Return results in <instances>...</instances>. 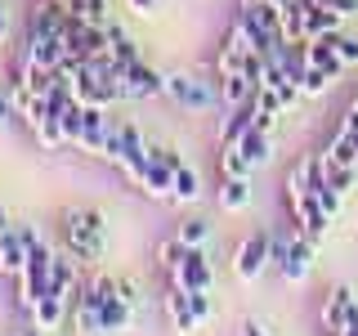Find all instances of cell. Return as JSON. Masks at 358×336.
Masks as SVG:
<instances>
[{
  "label": "cell",
  "mask_w": 358,
  "mask_h": 336,
  "mask_svg": "<svg viewBox=\"0 0 358 336\" xmlns=\"http://www.w3.org/2000/svg\"><path fill=\"white\" fill-rule=\"evenodd\" d=\"M108 246V220L103 211H67L63 216V251L81 265H94Z\"/></svg>",
  "instance_id": "obj_1"
},
{
  "label": "cell",
  "mask_w": 358,
  "mask_h": 336,
  "mask_svg": "<svg viewBox=\"0 0 358 336\" xmlns=\"http://www.w3.org/2000/svg\"><path fill=\"white\" fill-rule=\"evenodd\" d=\"M166 99L184 112H210L220 104V81L210 85V81H197V76H188V72H171L166 76Z\"/></svg>",
  "instance_id": "obj_2"
},
{
  "label": "cell",
  "mask_w": 358,
  "mask_h": 336,
  "mask_svg": "<svg viewBox=\"0 0 358 336\" xmlns=\"http://www.w3.org/2000/svg\"><path fill=\"white\" fill-rule=\"evenodd\" d=\"M268 265H273V233H264V229L251 233V238L238 246V255H233V274H238L242 283H255Z\"/></svg>",
  "instance_id": "obj_3"
},
{
  "label": "cell",
  "mask_w": 358,
  "mask_h": 336,
  "mask_svg": "<svg viewBox=\"0 0 358 336\" xmlns=\"http://www.w3.org/2000/svg\"><path fill=\"white\" fill-rule=\"evenodd\" d=\"M171 283L184 287V291H210V283H215V269H210L206 251L201 246H188V255L171 269Z\"/></svg>",
  "instance_id": "obj_4"
},
{
  "label": "cell",
  "mask_w": 358,
  "mask_h": 336,
  "mask_svg": "<svg viewBox=\"0 0 358 336\" xmlns=\"http://www.w3.org/2000/svg\"><path fill=\"white\" fill-rule=\"evenodd\" d=\"M72 296H63V291H45V296L36 300V309H31V328L36 332H63L67 323H72Z\"/></svg>",
  "instance_id": "obj_5"
},
{
  "label": "cell",
  "mask_w": 358,
  "mask_h": 336,
  "mask_svg": "<svg viewBox=\"0 0 358 336\" xmlns=\"http://www.w3.org/2000/svg\"><path fill=\"white\" fill-rule=\"evenodd\" d=\"M287 202H291V216H296V229L305 233L309 242H318L322 233L331 229V216L322 211V202L313 193H300V197H287Z\"/></svg>",
  "instance_id": "obj_6"
},
{
  "label": "cell",
  "mask_w": 358,
  "mask_h": 336,
  "mask_svg": "<svg viewBox=\"0 0 358 336\" xmlns=\"http://www.w3.org/2000/svg\"><path fill=\"white\" fill-rule=\"evenodd\" d=\"M309 269H313V242L296 229V233H291V242H287V255L278 260V274H282L287 283H305Z\"/></svg>",
  "instance_id": "obj_7"
},
{
  "label": "cell",
  "mask_w": 358,
  "mask_h": 336,
  "mask_svg": "<svg viewBox=\"0 0 358 336\" xmlns=\"http://www.w3.org/2000/svg\"><path fill=\"white\" fill-rule=\"evenodd\" d=\"M157 94H166V76L157 72V67H148V63H130L126 67V99H157Z\"/></svg>",
  "instance_id": "obj_8"
},
{
  "label": "cell",
  "mask_w": 358,
  "mask_h": 336,
  "mask_svg": "<svg viewBox=\"0 0 358 336\" xmlns=\"http://www.w3.org/2000/svg\"><path fill=\"white\" fill-rule=\"evenodd\" d=\"M354 291L350 287H331L327 291V300H322V328H327L331 336H341L345 332V323L354 318Z\"/></svg>",
  "instance_id": "obj_9"
},
{
  "label": "cell",
  "mask_w": 358,
  "mask_h": 336,
  "mask_svg": "<svg viewBox=\"0 0 358 336\" xmlns=\"http://www.w3.org/2000/svg\"><path fill=\"white\" fill-rule=\"evenodd\" d=\"M112 121H108V104H85V126H81V144L76 148L103 157V139H108Z\"/></svg>",
  "instance_id": "obj_10"
},
{
  "label": "cell",
  "mask_w": 358,
  "mask_h": 336,
  "mask_svg": "<svg viewBox=\"0 0 358 336\" xmlns=\"http://www.w3.org/2000/svg\"><path fill=\"white\" fill-rule=\"evenodd\" d=\"M22 265H27V242H22L18 224H5V229H0V274L18 278Z\"/></svg>",
  "instance_id": "obj_11"
},
{
  "label": "cell",
  "mask_w": 358,
  "mask_h": 336,
  "mask_svg": "<svg viewBox=\"0 0 358 336\" xmlns=\"http://www.w3.org/2000/svg\"><path fill=\"white\" fill-rule=\"evenodd\" d=\"M130 318H134V305L121 296V287H117V296H103V300H99V323H103V336L126 332Z\"/></svg>",
  "instance_id": "obj_12"
},
{
  "label": "cell",
  "mask_w": 358,
  "mask_h": 336,
  "mask_svg": "<svg viewBox=\"0 0 358 336\" xmlns=\"http://www.w3.org/2000/svg\"><path fill=\"white\" fill-rule=\"evenodd\" d=\"M327 184V175H322V153L318 157H305V162L291 171L287 179V197H300V193H318V188Z\"/></svg>",
  "instance_id": "obj_13"
},
{
  "label": "cell",
  "mask_w": 358,
  "mask_h": 336,
  "mask_svg": "<svg viewBox=\"0 0 358 336\" xmlns=\"http://www.w3.org/2000/svg\"><path fill=\"white\" fill-rule=\"evenodd\" d=\"M139 193L166 202V197L175 193V171H171L166 162H157V157H148V166H143V179H139Z\"/></svg>",
  "instance_id": "obj_14"
},
{
  "label": "cell",
  "mask_w": 358,
  "mask_h": 336,
  "mask_svg": "<svg viewBox=\"0 0 358 336\" xmlns=\"http://www.w3.org/2000/svg\"><path fill=\"white\" fill-rule=\"evenodd\" d=\"M166 314H171L175 332H184V336L201 328L197 314H193V305H188V291H184V287H175V283H171V291H166Z\"/></svg>",
  "instance_id": "obj_15"
},
{
  "label": "cell",
  "mask_w": 358,
  "mask_h": 336,
  "mask_svg": "<svg viewBox=\"0 0 358 336\" xmlns=\"http://www.w3.org/2000/svg\"><path fill=\"white\" fill-rule=\"evenodd\" d=\"M255 126V99L251 104H238V108H229V117H224V126H220V148H229V144H238L246 130Z\"/></svg>",
  "instance_id": "obj_16"
},
{
  "label": "cell",
  "mask_w": 358,
  "mask_h": 336,
  "mask_svg": "<svg viewBox=\"0 0 358 336\" xmlns=\"http://www.w3.org/2000/svg\"><path fill=\"white\" fill-rule=\"evenodd\" d=\"M251 54V45H246V36L238 31V22H233V31H229V41L220 45V54H215V72H242V59Z\"/></svg>",
  "instance_id": "obj_17"
},
{
  "label": "cell",
  "mask_w": 358,
  "mask_h": 336,
  "mask_svg": "<svg viewBox=\"0 0 358 336\" xmlns=\"http://www.w3.org/2000/svg\"><path fill=\"white\" fill-rule=\"evenodd\" d=\"M331 31H341V14L336 9H327V5H313L305 9V41H318V36H331Z\"/></svg>",
  "instance_id": "obj_18"
},
{
  "label": "cell",
  "mask_w": 358,
  "mask_h": 336,
  "mask_svg": "<svg viewBox=\"0 0 358 336\" xmlns=\"http://www.w3.org/2000/svg\"><path fill=\"white\" fill-rule=\"evenodd\" d=\"M251 99H255V85L246 81L242 72H224V76H220V104H224V108L251 104Z\"/></svg>",
  "instance_id": "obj_19"
},
{
  "label": "cell",
  "mask_w": 358,
  "mask_h": 336,
  "mask_svg": "<svg viewBox=\"0 0 358 336\" xmlns=\"http://www.w3.org/2000/svg\"><path fill=\"white\" fill-rule=\"evenodd\" d=\"M251 202V175H224L220 184V206L224 211H242Z\"/></svg>",
  "instance_id": "obj_20"
},
{
  "label": "cell",
  "mask_w": 358,
  "mask_h": 336,
  "mask_svg": "<svg viewBox=\"0 0 358 336\" xmlns=\"http://www.w3.org/2000/svg\"><path fill=\"white\" fill-rule=\"evenodd\" d=\"M336 36V31H331ZM331 36H318V41H309V67H322L327 76H341V54H336V45H331Z\"/></svg>",
  "instance_id": "obj_21"
},
{
  "label": "cell",
  "mask_w": 358,
  "mask_h": 336,
  "mask_svg": "<svg viewBox=\"0 0 358 336\" xmlns=\"http://www.w3.org/2000/svg\"><path fill=\"white\" fill-rule=\"evenodd\" d=\"M108 54H112L117 63H126V67L139 63V45L130 41V31L121 27V22H108Z\"/></svg>",
  "instance_id": "obj_22"
},
{
  "label": "cell",
  "mask_w": 358,
  "mask_h": 336,
  "mask_svg": "<svg viewBox=\"0 0 358 336\" xmlns=\"http://www.w3.org/2000/svg\"><path fill=\"white\" fill-rule=\"evenodd\" d=\"M238 148H242L246 162H251V171H255V166H264V162H268V130L251 126V130H246L242 139H238Z\"/></svg>",
  "instance_id": "obj_23"
},
{
  "label": "cell",
  "mask_w": 358,
  "mask_h": 336,
  "mask_svg": "<svg viewBox=\"0 0 358 336\" xmlns=\"http://www.w3.org/2000/svg\"><path fill=\"white\" fill-rule=\"evenodd\" d=\"M322 175H327V188H336V193H350L358 184V166H341V162H331L327 153H322Z\"/></svg>",
  "instance_id": "obj_24"
},
{
  "label": "cell",
  "mask_w": 358,
  "mask_h": 336,
  "mask_svg": "<svg viewBox=\"0 0 358 336\" xmlns=\"http://www.w3.org/2000/svg\"><path fill=\"white\" fill-rule=\"evenodd\" d=\"M197 197H201V175L184 162L175 171V193H171V202H184V206H188V202H197Z\"/></svg>",
  "instance_id": "obj_25"
},
{
  "label": "cell",
  "mask_w": 358,
  "mask_h": 336,
  "mask_svg": "<svg viewBox=\"0 0 358 336\" xmlns=\"http://www.w3.org/2000/svg\"><path fill=\"white\" fill-rule=\"evenodd\" d=\"M313 0H291L282 9V41H305V9Z\"/></svg>",
  "instance_id": "obj_26"
},
{
  "label": "cell",
  "mask_w": 358,
  "mask_h": 336,
  "mask_svg": "<svg viewBox=\"0 0 358 336\" xmlns=\"http://www.w3.org/2000/svg\"><path fill=\"white\" fill-rule=\"evenodd\" d=\"M59 126H63L67 144H81V126H85V104H81V99H72V104L59 112Z\"/></svg>",
  "instance_id": "obj_27"
},
{
  "label": "cell",
  "mask_w": 358,
  "mask_h": 336,
  "mask_svg": "<svg viewBox=\"0 0 358 336\" xmlns=\"http://www.w3.org/2000/svg\"><path fill=\"white\" fill-rule=\"evenodd\" d=\"M31 134H36V144H41L45 153H54L59 144H67V139H63V126H59V117H41L36 126H31Z\"/></svg>",
  "instance_id": "obj_28"
},
{
  "label": "cell",
  "mask_w": 358,
  "mask_h": 336,
  "mask_svg": "<svg viewBox=\"0 0 358 336\" xmlns=\"http://www.w3.org/2000/svg\"><path fill=\"white\" fill-rule=\"evenodd\" d=\"M72 14L85 18L90 27H108V22H112V18H108V0H76Z\"/></svg>",
  "instance_id": "obj_29"
},
{
  "label": "cell",
  "mask_w": 358,
  "mask_h": 336,
  "mask_svg": "<svg viewBox=\"0 0 358 336\" xmlns=\"http://www.w3.org/2000/svg\"><path fill=\"white\" fill-rule=\"evenodd\" d=\"M220 175H251V162L242 157V148H238V144L220 148Z\"/></svg>",
  "instance_id": "obj_30"
},
{
  "label": "cell",
  "mask_w": 358,
  "mask_h": 336,
  "mask_svg": "<svg viewBox=\"0 0 358 336\" xmlns=\"http://www.w3.org/2000/svg\"><path fill=\"white\" fill-rule=\"evenodd\" d=\"M175 238L184 242V246H206V238H210V224H206V220H184Z\"/></svg>",
  "instance_id": "obj_31"
},
{
  "label": "cell",
  "mask_w": 358,
  "mask_h": 336,
  "mask_svg": "<svg viewBox=\"0 0 358 336\" xmlns=\"http://www.w3.org/2000/svg\"><path fill=\"white\" fill-rule=\"evenodd\" d=\"M331 81H336V76H327L322 67H309L305 81H300V94H305V99H318V94H327V85H331Z\"/></svg>",
  "instance_id": "obj_32"
},
{
  "label": "cell",
  "mask_w": 358,
  "mask_h": 336,
  "mask_svg": "<svg viewBox=\"0 0 358 336\" xmlns=\"http://www.w3.org/2000/svg\"><path fill=\"white\" fill-rule=\"evenodd\" d=\"M184 255H188V246L179 242V238H166L162 246H157V265H162V269H175Z\"/></svg>",
  "instance_id": "obj_33"
},
{
  "label": "cell",
  "mask_w": 358,
  "mask_h": 336,
  "mask_svg": "<svg viewBox=\"0 0 358 336\" xmlns=\"http://www.w3.org/2000/svg\"><path fill=\"white\" fill-rule=\"evenodd\" d=\"M264 54L260 50H251V54H246V59H242V76H246V81H251L255 90H260V81H264Z\"/></svg>",
  "instance_id": "obj_34"
},
{
  "label": "cell",
  "mask_w": 358,
  "mask_h": 336,
  "mask_svg": "<svg viewBox=\"0 0 358 336\" xmlns=\"http://www.w3.org/2000/svg\"><path fill=\"white\" fill-rule=\"evenodd\" d=\"M188 305H193L197 323H210V318H215V300H210V291H188Z\"/></svg>",
  "instance_id": "obj_35"
},
{
  "label": "cell",
  "mask_w": 358,
  "mask_h": 336,
  "mask_svg": "<svg viewBox=\"0 0 358 336\" xmlns=\"http://www.w3.org/2000/svg\"><path fill=\"white\" fill-rule=\"evenodd\" d=\"M313 197H318L322 202V211H327V216L336 220V216H341V202H345V193H336V188H327V184H322L318 188V193H313Z\"/></svg>",
  "instance_id": "obj_36"
},
{
  "label": "cell",
  "mask_w": 358,
  "mask_h": 336,
  "mask_svg": "<svg viewBox=\"0 0 358 336\" xmlns=\"http://www.w3.org/2000/svg\"><path fill=\"white\" fill-rule=\"evenodd\" d=\"M331 45H336V54H341V63H358V41L354 36H341V31H336Z\"/></svg>",
  "instance_id": "obj_37"
},
{
  "label": "cell",
  "mask_w": 358,
  "mask_h": 336,
  "mask_svg": "<svg viewBox=\"0 0 358 336\" xmlns=\"http://www.w3.org/2000/svg\"><path fill=\"white\" fill-rule=\"evenodd\" d=\"M318 5H327V9H336L341 18H350V14H358V0H318Z\"/></svg>",
  "instance_id": "obj_38"
},
{
  "label": "cell",
  "mask_w": 358,
  "mask_h": 336,
  "mask_svg": "<svg viewBox=\"0 0 358 336\" xmlns=\"http://www.w3.org/2000/svg\"><path fill=\"white\" fill-rule=\"evenodd\" d=\"M130 9H134L139 18H148V14H157V0H130Z\"/></svg>",
  "instance_id": "obj_39"
},
{
  "label": "cell",
  "mask_w": 358,
  "mask_h": 336,
  "mask_svg": "<svg viewBox=\"0 0 358 336\" xmlns=\"http://www.w3.org/2000/svg\"><path fill=\"white\" fill-rule=\"evenodd\" d=\"M242 336H268V328H264V323H255V318H246L242 323Z\"/></svg>",
  "instance_id": "obj_40"
},
{
  "label": "cell",
  "mask_w": 358,
  "mask_h": 336,
  "mask_svg": "<svg viewBox=\"0 0 358 336\" xmlns=\"http://www.w3.org/2000/svg\"><path fill=\"white\" fill-rule=\"evenodd\" d=\"M5 117H14V99L0 94V121H5Z\"/></svg>",
  "instance_id": "obj_41"
},
{
  "label": "cell",
  "mask_w": 358,
  "mask_h": 336,
  "mask_svg": "<svg viewBox=\"0 0 358 336\" xmlns=\"http://www.w3.org/2000/svg\"><path fill=\"white\" fill-rule=\"evenodd\" d=\"M5 31H9V14H5V0H0V41H5Z\"/></svg>",
  "instance_id": "obj_42"
},
{
  "label": "cell",
  "mask_w": 358,
  "mask_h": 336,
  "mask_svg": "<svg viewBox=\"0 0 358 336\" xmlns=\"http://www.w3.org/2000/svg\"><path fill=\"white\" fill-rule=\"evenodd\" d=\"M5 224H9V220H5V206H0V229H5Z\"/></svg>",
  "instance_id": "obj_43"
},
{
  "label": "cell",
  "mask_w": 358,
  "mask_h": 336,
  "mask_svg": "<svg viewBox=\"0 0 358 336\" xmlns=\"http://www.w3.org/2000/svg\"><path fill=\"white\" fill-rule=\"evenodd\" d=\"M59 5H63V9H72V5H76V0H59Z\"/></svg>",
  "instance_id": "obj_44"
},
{
  "label": "cell",
  "mask_w": 358,
  "mask_h": 336,
  "mask_svg": "<svg viewBox=\"0 0 358 336\" xmlns=\"http://www.w3.org/2000/svg\"><path fill=\"white\" fill-rule=\"evenodd\" d=\"M273 5H278V9H287V5H291V0H273Z\"/></svg>",
  "instance_id": "obj_45"
},
{
  "label": "cell",
  "mask_w": 358,
  "mask_h": 336,
  "mask_svg": "<svg viewBox=\"0 0 358 336\" xmlns=\"http://www.w3.org/2000/svg\"><path fill=\"white\" fill-rule=\"evenodd\" d=\"M242 5H260V0H242Z\"/></svg>",
  "instance_id": "obj_46"
},
{
  "label": "cell",
  "mask_w": 358,
  "mask_h": 336,
  "mask_svg": "<svg viewBox=\"0 0 358 336\" xmlns=\"http://www.w3.org/2000/svg\"><path fill=\"white\" fill-rule=\"evenodd\" d=\"M22 336H31V332H22Z\"/></svg>",
  "instance_id": "obj_47"
}]
</instances>
